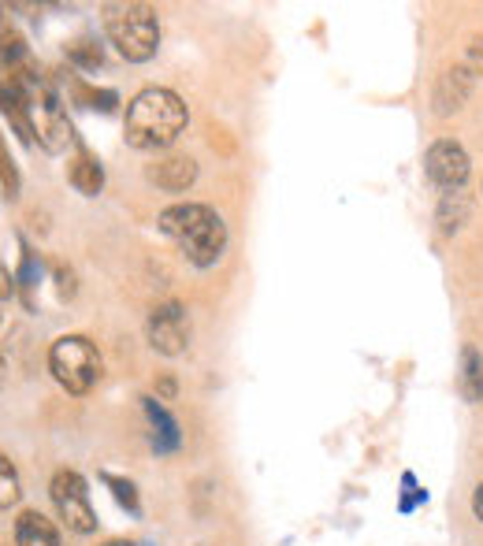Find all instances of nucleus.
<instances>
[{
    "mask_svg": "<svg viewBox=\"0 0 483 546\" xmlns=\"http://www.w3.org/2000/svg\"><path fill=\"white\" fill-rule=\"evenodd\" d=\"M160 234L175 242L194 268H216L227 253V223L212 205L201 201H175L160 212Z\"/></svg>",
    "mask_w": 483,
    "mask_h": 546,
    "instance_id": "f03ea898",
    "label": "nucleus"
},
{
    "mask_svg": "<svg viewBox=\"0 0 483 546\" xmlns=\"http://www.w3.org/2000/svg\"><path fill=\"white\" fill-rule=\"evenodd\" d=\"M190 123V108L175 90L164 86H145L134 93L123 119V138L138 153H164L179 142V134Z\"/></svg>",
    "mask_w": 483,
    "mask_h": 546,
    "instance_id": "f257e3e1",
    "label": "nucleus"
},
{
    "mask_svg": "<svg viewBox=\"0 0 483 546\" xmlns=\"http://www.w3.org/2000/svg\"><path fill=\"white\" fill-rule=\"evenodd\" d=\"M108 41L127 64H149L160 49V19L149 4H105L101 8Z\"/></svg>",
    "mask_w": 483,
    "mask_h": 546,
    "instance_id": "7ed1b4c3",
    "label": "nucleus"
},
{
    "mask_svg": "<svg viewBox=\"0 0 483 546\" xmlns=\"http://www.w3.org/2000/svg\"><path fill=\"white\" fill-rule=\"evenodd\" d=\"M4 372H8V361H4V353H0V379H4Z\"/></svg>",
    "mask_w": 483,
    "mask_h": 546,
    "instance_id": "a878e982",
    "label": "nucleus"
},
{
    "mask_svg": "<svg viewBox=\"0 0 483 546\" xmlns=\"http://www.w3.org/2000/svg\"><path fill=\"white\" fill-rule=\"evenodd\" d=\"M19 498H23V483H19V468L8 461V457L0 454V509H12L19 506Z\"/></svg>",
    "mask_w": 483,
    "mask_h": 546,
    "instance_id": "a211bd4d",
    "label": "nucleus"
},
{
    "mask_svg": "<svg viewBox=\"0 0 483 546\" xmlns=\"http://www.w3.org/2000/svg\"><path fill=\"white\" fill-rule=\"evenodd\" d=\"M469 212H472V201L461 190L454 194H443L439 201V212H435V220H439V231L443 234H457L465 223H469Z\"/></svg>",
    "mask_w": 483,
    "mask_h": 546,
    "instance_id": "4468645a",
    "label": "nucleus"
},
{
    "mask_svg": "<svg viewBox=\"0 0 483 546\" xmlns=\"http://www.w3.org/2000/svg\"><path fill=\"white\" fill-rule=\"evenodd\" d=\"M145 338L160 357H179L190 346V316L179 301H160L149 309L145 320Z\"/></svg>",
    "mask_w": 483,
    "mask_h": 546,
    "instance_id": "423d86ee",
    "label": "nucleus"
},
{
    "mask_svg": "<svg viewBox=\"0 0 483 546\" xmlns=\"http://www.w3.org/2000/svg\"><path fill=\"white\" fill-rule=\"evenodd\" d=\"M19 186H23L19 168H15L12 153H8V142H4V134H0V190H4L8 201H15V197H19Z\"/></svg>",
    "mask_w": 483,
    "mask_h": 546,
    "instance_id": "aec40b11",
    "label": "nucleus"
},
{
    "mask_svg": "<svg viewBox=\"0 0 483 546\" xmlns=\"http://www.w3.org/2000/svg\"><path fill=\"white\" fill-rule=\"evenodd\" d=\"M457 390L465 402H483V353L476 346L461 350V372H457Z\"/></svg>",
    "mask_w": 483,
    "mask_h": 546,
    "instance_id": "ddd939ff",
    "label": "nucleus"
},
{
    "mask_svg": "<svg viewBox=\"0 0 483 546\" xmlns=\"http://www.w3.org/2000/svg\"><path fill=\"white\" fill-rule=\"evenodd\" d=\"M145 182L164 194H186L197 182V160L186 153H164L153 164H145Z\"/></svg>",
    "mask_w": 483,
    "mask_h": 546,
    "instance_id": "6e6552de",
    "label": "nucleus"
},
{
    "mask_svg": "<svg viewBox=\"0 0 483 546\" xmlns=\"http://www.w3.org/2000/svg\"><path fill=\"white\" fill-rule=\"evenodd\" d=\"M49 372L67 394H90L105 372L97 342L86 335H60L49 346Z\"/></svg>",
    "mask_w": 483,
    "mask_h": 546,
    "instance_id": "20e7f679",
    "label": "nucleus"
},
{
    "mask_svg": "<svg viewBox=\"0 0 483 546\" xmlns=\"http://www.w3.org/2000/svg\"><path fill=\"white\" fill-rule=\"evenodd\" d=\"M67 179H71V186H75L82 197H97L105 190V168H101V160H97L90 149H82V145H79V153L71 156Z\"/></svg>",
    "mask_w": 483,
    "mask_h": 546,
    "instance_id": "f8f14e48",
    "label": "nucleus"
},
{
    "mask_svg": "<svg viewBox=\"0 0 483 546\" xmlns=\"http://www.w3.org/2000/svg\"><path fill=\"white\" fill-rule=\"evenodd\" d=\"M71 101L82 104V108H97V112H112L119 104L116 90H97V86H90V82H75L71 86Z\"/></svg>",
    "mask_w": 483,
    "mask_h": 546,
    "instance_id": "f3484780",
    "label": "nucleus"
},
{
    "mask_svg": "<svg viewBox=\"0 0 483 546\" xmlns=\"http://www.w3.org/2000/svg\"><path fill=\"white\" fill-rule=\"evenodd\" d=\"M472 513H476V520H483V483H476V491H472Z\"/></svg>",
    "mask_w": 483,
    "mask_h": 546,
    "instance_id": "393cba45",
    "label": "nucleus"
},
{
    "mask_svg": "<svg viewBox=\"0 0 483 546\" xmlns=\"http://www.w3.org/2000/svg\"><path fill=\"white\" fill-rule=\"evenodd\" d=\"M101 480H105V487L112 491V498H116L119 506L127 509L131 517H138V513H142V502H138V487H134L131 480H123V476H112V472H101Z\"/></svg>",
    "mask_w": 483,
    "mask_h": 546,
    "instance_id": "6ab92c4d",
    "label": "nucleus"
},
{
    "mask_svg": "<svg viewBox=\"0 0 483 546\" xmlns=\"http://www.w3.org/2000/svg\"><path fill=\"white\" fill-rule=\"evenodd\" d=\"M15 546H60V532L45 513L23 509L15 517Z\"/></svg>",
    "mask_w": 483,
    "mask_h": 546,
    "instance_id": "9b49d317",
    "label": "nucleus"
},
{
    "mask_svg": "<svg viewBox=\"0 0 483 546\" xmlns=\"http://www.w3.org/2000/svg\"><path fill=\"white\" fill-rule=\"evenodd\" d=\"M53 279H56V294H60V298L64 301L75 298V290H79V286H75V272L67 268L64 260H56L53 264Z\"/></svg>",
    "mask_w": 483,
    "mask_h": 546,
    "instance_id": "412c9836",
    "label": "nucleus"
},
{
    "mask_svg": "<svg viewBox=\"0 0 483 546\" xmlns=\"http://www.w3.org/2000/svg\"><path fill=\"white\" fill-rule=\"evenodd\" d=\"M64 56H67V64H75L79 71H97V67L105 64V49H101V45H97V38H90V34H82V38L67 41Z\"/></svg>",
    "mask_w": 483,
    "mask_h": 546,
    "instance_id": "dca6fc26",
    "label": "nucleus"
},
{
    "mask_svg": "<svg viewBox=\"0 0 483 546\" xmlns=\"http://www.w3.org/2000/svg\"><path fill=\"white\" fill-rule=\"evenodd\" d=\"M49 498H53L56 513L67 524V532L90 535L97 528V513L90 502V487L75 468H56L49 480Z\"/></svg>",
    "mask_w": 483,
    "mask_h": 546,
    "instance_id": "39448f33",
    "label": "nucleus"
},
{
    "mask_svg": "<svg viewBox=\"0 0 483 546\" xmlns=\"http://www.w3.org/2000/svg\"><path fill=\"white\" fill-rule=\"evenodd\" d=\"M142 409L149 416V428H153V446H157V454H175L179 450V442H183V431L175 424V416L160 405V398H142Z\"/></svg>",
    "mask_w": 483,
    "mask_h": 546,
    "instance_id": "9d476101",
    "label": "nucleus"
},
{
    "mask_svg": "<svg viewBox=\"0 0 483 546\" xmlns=\"http://www.w3.org/2000/svg\"><path fill=\"white\" fill-rule=\"evenodd\" d=\"M175 379L171 376H160V383H157V394H160V402H171V398H175Z\"/></svg>",
    "mask_w": 483,
    "mask_h": 546,
    "instance_id": "b1692460",
    "label": "nucleus"
},
{
    "mask_svg": "<svg viewBox=\"0 0 483 546\" xmlns=\"http://www.w3.org/2000/svg\"><path fill=\"white\" fill-rule=\"evenodd\" d=\"M472 86H476V75L469 71V64H454L446 67L443 75L435 78V90H431V104H435V116H454L461 112L472 97Z\"/></svg>",
    "mask_w": 483,
    "mask_h": 546,
    "instance_id": "1a4fd4ad",
    "label": "nucleus"
},
{
    "mask_svg": "<svg viewBox=\"0 0 483 546\" xmlns=\"http://www.w3.org/2000/svg\"><path fill=\"white\" fill-rule=\"evenodd\" d=\"M105 546H134V543H123V539H112V543H105Z\"/></svg>",
    "mask_w": 483,
    "mask_h": 546,
    "instance_id": "bb28decb",
    "label": "nucleus"
},
{
    "mask_svg": "<svg viewBox=\"0 0 483 546\" xmlns=\"http://www.w3.org/2000/svg\"><path fill=\"white\" fill-rule=\"evenodd\" d=\"M469 71L472 75H483V34H476V38L469 41Z\"/></svg>",
    "mask_w": 483,
    "mask_h": 546,
    "instance_id": "4be33fe9",
    "label": "nucleus"
},
{
    "mask_svg": "<svg viewBox=\"0 0 483 546\" xmlns=\"http://www.w3.org/2000/svg\"><path fill=\"white\" fill-rule=\"evenodd\" d=\"M424 171H428V179L446 190V194H454L461 190L472 175V160L465 153V145L454 142V138H439V142L428 145V153H424Z\"/></svg>",
    "mask_w": 483,
    "mask_h": 546,
    "instance_id": "0eeeda50",
    "label": "nucleus"
},
{
    "mask_svg": "<svg viewBox=\"0 0 483 546\" xmlns=\"http://www.w3.org/2000/svg\"><path fill=\"white\" fill-rule=\"evenodd\" d=\"M19 246H23V260H19V272H15V286H19V294H23V305L34 309V290H38L41 283V257L34 253V246H30L27 238H23Z\"/></svg>",
    "mask_w": 483,
    "mask_h": 546,
    "instance_id": "2eb2a0df",
    "label": "nucleus"
},
{
    "mask_svg": "<svg viewBox=\"0 0 483 546\" xmlns=\"http://www.w3.org/2000/svg\"><path fill=\"white\" fill-rule=\"evenodd\" d=\"M15 290H19V286H15V275L8 272L4 264H0V301H12Z\"/></svg>",
    "mask_w": 483,
    "mask_h": 546,
    "instance_id": "5701e85b",
    "label": "nucleus"
}]
</instances>
